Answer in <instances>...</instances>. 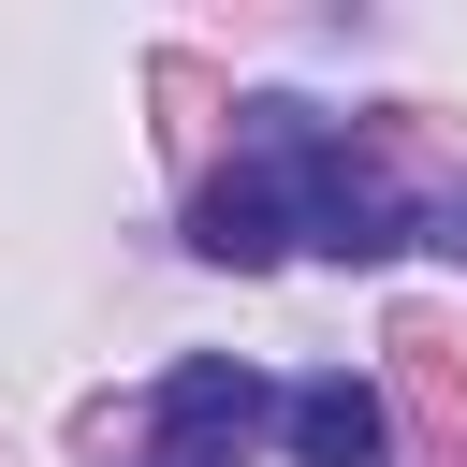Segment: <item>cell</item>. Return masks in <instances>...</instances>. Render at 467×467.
I'll use <instances>...</instances> for the list:
<instances>
[{
	"label": "cell",
	"instance_id": "1",
	"mask_svg": "<svg viewBox=\"0 0 467 467\" xmlns=\"http://www.w3.org/2000/svg\"><path fill=\"white\" fill-rule=\"evenodd\" d=\"M263 409H277V394H263L234 350H190V365L161 379V438H146V452H175V467H234Z\"/></svg>",
	"mask_w": 467,
	"mask_h": 467
},
{
	"label": "cell",
	"instance_id": "2",
	"mask_svg": "<svg viewBox=\"0 0 467 467\" xmlns=\"http://www.w3.org/2000/svg\"><path fill=\"white\" fill-rule=\"evenodd\" d=\"M277 438H292V467H394V409H379L350 365L292 379V394H277Z\"/></svg>",
	"mask_w": 467,
	"mask_h": 467
},
{
	"label": "cell",
	"instance_id": "3",
	"mask_svg": "<svg viewBox=\"0 0 467 467\" xmlns=\"http://www.w3.org/2000/svg\"><path fill=\"white\" fill-rule=\"evenodd\" d=\"M190 248H204V263H277V248H292V175H277V146L190 204Z\"/></svg>",
	"mask_w": 467,
	"mask_h": 467
},
{
	"label": "cell",
	"instance_id": "4",
	"mask_svg": "<svg viewBox=\"0 0 467 467\" xmlns=\"http://www.w3.org/2000/svg\"><path fill=\"white\" fill-rule=\"evenodd\" d=\"M146 467H175V452H146Z\"/></svg>",
	"mask_w": 467,
	"mask_h": 467
}]
</instances>
